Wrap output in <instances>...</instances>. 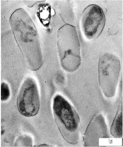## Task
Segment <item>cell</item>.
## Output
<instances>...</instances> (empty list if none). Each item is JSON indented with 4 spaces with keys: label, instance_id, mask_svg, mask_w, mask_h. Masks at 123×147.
<instances>
[{
    "label": "cell",
    "instance_id": "9c48e42d",
    "mask_svg": "<svg viewBox=\"0 0 123 147\" xmlns=\"http://www.w3.org/2000/svg\"><path fill=\"white\" fill-rule=\"evenodd\" d=\"M16 147H32V140L31 138L27 135H21L15 143Z\"/></svg>",
    "mask_w": 123,
    "mask_h": 147
},
{
    "label": "cell",
    "instance_id": "30bf717a",
    "mask_svg": "<svg viewBox=\"0 0 123 147\" xmlns=\"http://www.w3.org/2000/svg\"><path fill=\"white\" fill-rule=\"evenodd\" d=\"M10 96V91L8 85L3 82L1 84V100L2 101L7 100Z\"/></svg>",
    "mask_w": 123,
    "mask_h": 147
},
{
    "label": "cell",
    "instance_id": "3957f363",
    "mask_svg": "<svg viewBox=\"0 0 123 147\" xmlns=\"http://www.w3.org/2000/svg\"><path fill=\"white\" fill-rule=\"evenodd\" d=\"M57 48L62 68L68 72L76 71L81 65V49L74 26L66 24L59 28Z\"/></svg>",
    "mask_w": 123,
    "mask_h": 147
},
{
    "label": "cell",
    "instance_id": "52a82bcc",
    "mask_svg": "<svg viewBox=\"0 0 123 147\" xmlns=\"http://www.w3.org/2000/svg\"><path fill=\"white\" fill-rule=\"evenodd\" d=\"M105 119L101 114L92 118L83 137L85 147H98L100 138H109Z\"/></svg>",
    "mask_w": 123,
    "mask_h": 147
},
{
    "label": "cell",
    "instance_id": "7a4b0ae2",
    "mask_svg": "<svg viewBox=\"0 0 123 147\" xmlns=\"http://www.w3.org/2000/svg\"><path fill=\"white\" fill-rule=\"evenodd\" d=\"M52 108L55 121L63 138L69 144H77L80 124V117L77 111L68 101L59 95L54 97Z\"/></svg>",
    "mask_w": 123,
    "mask_h": 147
},
{
    "label": "cell",
    "instance_id": "ba28073f",
    "mask_svg": "<svg viewBox=\"0 0 123 147\" xmlns=\"http://www.w3.org/2000/svg\"><path fill=\"white\" fill-rule=\"evenodd\" d=\"M110 133L115 138L123 137V109L120 107L111 125Z\"/></svg>",
    "mask_w": 123,
    "mask_h": 147
},
{
    "label": "cell",
    "instance_id": "6da1fadb",
    "mask_svg": "<svg viewBox=\"0 0 123 147\" xmlns=\"http://www.w3.org/2000/svg\"><path fill=\"white\" fill-rule=\"evenodd\" d=\"M10 24L28 67L38 70L43 63L42 54L38 33L29 15L24 9H17L11 14Z\"/></svg>",
    "mask_w": 123,
    "mask_h": 147
},
{
    "label": "cell",
    "instance_id": "277c9868",
    "mask_svg": "<svg viewBox=\"0 0 123 147\" xmlns=\"http://www.w3.org/2000/svg\"><path fill=\"white\" fill-rule=\"evenodd\" d=\"M121 65L117 56L106 53L100 58L99 80L102 92L107 98L115 96L119 81Z\"/></svg>",
    "mask_w": 123,
    "mask_h": 147
},
{
    "label": "cell",
    "instance_id": "5b68a950",
    "mask_svg": "<svg viewBox=\"0 0 123 147\" xmlns=\"http://www.w3.org/2000/svg\"><path fill=\"white\" fill-rule=\"evenodd\" d=\"M17 107L23 116L31 117L37 115L40 107L39 93L36 82L28 78L22 83L17 98Z\"/></svg>",
    "mask_w": 123,
    "mask_h": 147
},
{
    "label": "cell",
    "instance_id": "8992f818",
    "mask_svg": "<svg viewBox=\"0 0 123 147\" xmlns=\"http://www.w3.org/2000/svg\"><path fill=\"white\" fill-rule=\"evenodd\" d=\"M105 17L102 8L90 5L84 9L81 18V27L85 38L89 40L99 36L104 28Z\"/></svg>",
    "mask_w": 123,
    "mask_h": 147
}]
</instances>
